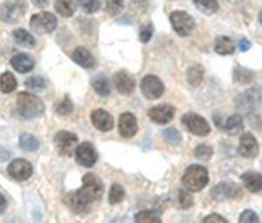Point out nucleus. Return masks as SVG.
<instances>
[{
    "mask_svg": "<svg viewBox=\"0 0 262 223\" xmlns=\"http://www.w3.org/2000/svg\"><path fill=\"white\" fill-rule=\"evenodd\" d=\"M170 23H172V28L175 29V33L181 37L189 36L196 26L194 18L188 15L186 12H183V10H177V12L170 15Z\"/></svg>",
    "mask_w": 262,
    "mask_h": 223,
    "instance_id": "4",
    "label": "nucleus"
},
{
    "mask_svg": "<svg viewBox=\"0 0 262 223\" xmlns=\"http://www.w3.org/2000/svg\"><path fill=\"white\" fill-rule=\"evenodd\" d=\"M139 87H141V93L144 94V97L152 99V100H154V99H159L160 96L164 94V91H165L164 83H162V81H160L157 76H154V75H147V76H144L143 81H141Z\"/></svg>",
    "mask_w": 262,
    "mask_h": 223,
    "instance_id": "8",
    "label": "nucleus"
},
{
    "mask_svg": "<svg viewBox=\"0 0 262 223\" xmlns=\"http://www.w3.org/2000/svg\"><path fill=\"white\" fill-rule=\"evenodd\" d=\"M123 5H125L123 0H105V10H107V13L112 15V16H115L122 12Z\"/></svg>",
    "mask_w": 262,
    "mask_h": 223,
    "instance_id": "34",
    "label": "nucleus"
},
{
    "mask_svg": "<svg viewBox=\"0 0 262 223\" xmlns=\"http://www.w3.org/2000/svg\"><path fill=\"white\" fill-rule=\"evenodd\" d=\"M73 102L70 100V97L68 96H65L63 97V100H60V102L55 105V112H57V115H62V117H67V115H70L73 112Z\"/></svg>",
    "mask_w": 262,
    "mask_h": 223,
    "instance_id": "30",
    "label": "nucleus"
},
{
    "mask_svg": "<svg viewBox=\"0 0 262 223\" xmlns=\"http://www.w3.org/2000/svg\"><path fill=\"white\" fill-rule=\"evenodd\" d=\"M118 131L123 138H133L138 133V120L131 112H125V114L120 115Z\"/></svg>",
    "mask_w": 262,
    "mask_h": 223,
    "instance_id": "13",
    "label": "nucleus"
},
{
    "mask_svg": "<svg viewBox=\"0 0 262 223\" xmlns=\"http://www.w3.org/2000/svg\"><path fill=\"white\" fill-rule=\"evenodd\" d=\"M239 154L246 157V159H254L257 155V152H259V144H257V139L253 136V135H243L239 139Z\"/></svg>",
    "mask_w": 262,
    "mask_h": 223,
    "instance_id": "15",
    "label": "nucleus"
},
{
    "mask_svg": "<svg viewBox=\"0 0 262 223\" xmlns=\"http://www.w3.org/2000/svg\"><path fill=\"white\" fill-rule=\"evenodd\" d=\"M164 138L168 144H173V146L181 143V135H180V131H177V128H167L164 131Z\"/></svg>",
    "mask_w": 262,
    "mask_h": 223,
    "instance_id": "36",
    "label": "nucleus"
},
{
    "mask_svg": "<svg viewBox=\"0 0 262 223\" xmlns=\"http://www.w3.org/2000/svg\"><path fill=\"white\" fill-rule=\"evenodd\" d=\"M72 58H73L75 63H78L79 66H83V68H93L94 63H96L93 54H91L86 47H76L73 50V54H72Z\"/></svg>",
    "mask_w": 262,
    "mask_h": 223,
    "instance_id": "18",
    "label": "nucleus"
},
{
    "mask_svg": "<svg viewBox=\"0 0 262 223\" xmlns=\"http://www.w3.org/2000/svg\"><path fill=\"white\" fill-rule=\"evenodd\" d=\"M8 175L16 181H26L33 175V165L25 159H16L8 165Z\"/></svg>",
    "mask_w": 262,
    "mask_h": 223,
    "instance_id": "10",
    "label": "nucleus"
},
{
    "mask_svg": "<svg viewBox=\"0 0 262 223\" xmlns=\"http://www.w3.org/2000/svg\"><path fill=\"white\" fill-rule=\"evenodd\" d=\"M239 223H259V217L253 210H245L239 215Z\"/></svg>",
    "mask_w": 262,
    "mask_h": 223,
    "instance_id": "40",
    "label": "nucleus"
},
{
    "mask_svg": "<svg viewBox=\"0 0 262 223\" xmlns=\"http://www.w3.org/2000/svg\"><path fill=\"white\" fill-rule=\"evenodd\" d=\"M220 126L224 131H227V133L236 135L238 131L243 128V118H241V115H231L225 120V123L220 125Z\"/></svg>",
    "mask_w": 262,
    "mask_h": 223,
    "instance_id": "25",
    "label": "nucleus"
},
{
    "mask_svg": "<svg viewBox=\"0 0 262 223\" xmlns=\"http://www.w3.org/2000/svg\"><path fill=\"white\" fill-rule=\"evenodd\" d=\"M13 39H15V42L21 47H34L36 46V37L31 33H28L26 29H21V28L13 31Z\"/></svg>",
    "mask_w": 262,
    "mask_h": 223,
    "instance_id": "22",
    "label": "nucleus"
},
{
    "mask_svg": "<svg viewBox=\"0 0 262 223\" xmlns=\"http://www.w3.org/2000/svg\"><path fill=\"white\" fill-rule=\"evenodd\" d=\"M173 117H175V107L168 104L157 105L149 110V118L157 125H167L173 120Z\"/></svg>",
    "mask_w": 262,
    "mask_h": 223,
    "instance_id": "12",
    "label": "nucleus"
},
{
    "mask_svg": "<svg viewBox=\"0 0 262 223\" xmlns=\"http://www.w3.org/2000/svg\"><path fill=\"white\" fill-rule=\"evenodd\" d=\"M181 123L186 126L189 133H193L196 136H207L210 133V126L207 121L203 117H199L198 114H193V112L185 114L183 118H181Z\"/></svg>",
    "mask_w": 262,
    "mask_h": 223,
    "instance_id": "6",
    "label": "nucleus"
},
{
    "mask_svg": "<svg viewBox=\"0 0 262 223\" xmlns=\"http://www.w3.org/2000/svg\"><path fill=\"white\" fill-rule=\"evenodd\" d=\"M55 147L62 155H73L75 147L78 144V136L70 131H58L55 135Z\"/></svg>",
    "mask_w": 262,
    "mask_h": 223,
    "instance_id": "9",
    "label": "nucleus"
},
{
    "mask_svg": "<svg viewBox=\"0 0 262 223\" xmlns=\"http://www.w3.org/2000/svg\"><path fill=\"white\" fill-rule=\"evenodd\" d=\"M203 68H201L199 65H194V66H191L189 68V72H188V83L191 86H199V83L203 81Z\"/></svg>",
    "mask_w": 262,
    "mask_h": 223,
    "instance_id": "31",
    "label": "nucleus"
},
{
    "mask_svg": "<svg viewBox=\"0 0 262 223\" xmlns=\"http://www.w3.org/2000/svg\"><path fill=\"white\" fill-rule=\"evenodd\" d=\"M26 87L28 89H34V91H44L46 89V81L42 76H33L26 79Z\"/></svg>",
    "mask_w": 262,
    "mask_h": 223,
    "instance_id": "37",
    "label": "nucleus"
},
{
    "mask_svg": "<svg viewBox=\"0 0 262 223\" xmlns=\"http://www.w3.org/2000/svg\"><path fill=\"white\" fill-rule=\"evenodd\" d=\"M102 192H104L102 181L94 173H89L83 178V186L75 192H70L65 197V200L70 206V209L76 212V214H86L89 210V204H93V202L102 197Z\"/></svg>",
    "mask_w": 262,
    "mask_h": 223,
    "instance_id": "1",
    "label": "nucleus"
},
{
    "mask_svg": "<svg viewBox=\"0 0 262 223\" xmlns=\"http://www.w3.org/2000/svg\"><path fill=\"white\" fill-rule=\"evenodd\" d=\"M93 87H94L96 93L102 97H107L110 94V91H112V84H110L108 78L104 75H99L93 79Z\"/></svg>",
    "mask_w": 262,
    "mask_h": 223,
    "instance_id": "24",
    "label": "nucleus"
},
{
    "mask_svg": "<svg viewBox=\"0 0 262 223\" xmlns=\"http://www.w3.org/2000/svg\"><path fill=\"white\" fill-rule=\"evenodd\" d=\"M175 206L181 210H186L189 207L194 206V199L191 197V194L185 189H178L175 194Z\"/></svg>",
    "mask_w": 262,
    "mask_h": 223,
    "instance_id": "26",
    "label": "nucleus"
},
{
    "mask_svg": "<svg viewBox=\"0 0 262 223\" xmlns=\"http://www.w3.org/2000/svg\"><path fill=\"white\" fill-rule=\"evenodd\" d=\"M55 12L60 16H63V18L73 16L75 12H76L75 0H57V2H55Z\"/></svg>",
    "mask_w": 262,
    "mask_h": 223,
    "instance_id": "23",
    "label": "nucleus"
},
{
    "mask_svg": "<svg viewBox=\"0 0 262 223\" xmlns=\"http://www.w3.org/2000/svg\"><path fill=\"white\" fill-rule=\"evenodd\" d=\"M214 49H215V52L220 55H231L235 52V42L227 36H220L215 39Z\"/></svg>",
    "mask_w": 262,
    "mask_h": 223,
    "instance_id": "21",
    "label": "nucleus"
},
{
    "mask_svg": "<svg viewBox=\"0 0 262 223\" xmlns=\"http://www.w3.org/2000/svg\"><path fill=\"white\" fill-rule=\"evenodd\" d=\"M152 33H154V26L147 23L146 26L141 28V33H139V39H141V42H149L150 37H152Z\"/></svg>",
    "mask_w": 262,
    "mask_h": 223,
    "instance_id": "39",
    "label": "nucleus"
},
{
    "mask_svg": "<svg viewBox=\"0 0 262 223\" xmlns=\"http://www.w3.org/2000/svg\"><path fill=\"white\" fill-rule=\"evenodd\" d=\"M10 63L18 73H29L34 68V60L26 54H16L10 60Z\"/></svg>",
    "mask_w": 262,
    "mask_h": 223,
    "instance_id": "19",
    "label": "nucleus"
},
{
    "mask_svg": "<svg viewBox=\"0 0 262 223\" xmlns=\"http://www.w3.org/2000/svg\"><path fill=\"white\" fill-rule=\"evenodd\" d=\"M75 155L79 165L83 167H94L97 162V152L91 143H83L75 149Z\"/></svg>",
    "mask_w": 262,
    "mask_h": 223,
    "instance_id": "11",
    "label": "nucleus"
},
{
    "mask_svg": "<svg viewBox=\"0 0 262 223\" xmlns=\"http://www.w3.org/2000/svg\"><path fill=\"white\" fill-rule=\"evenodd\" d=\"M91 121H93V125L99 131H104V133L114 128V118H112V115H110L107 110H102V108H97V110L93 112V114H91Z\"/></svg>",
    "mask_w": 262,
    "mask_h": 223,
    "instance_id": "16",
    "label": "nucleus"
},
{
    "mask_svg": "<svg viewBox=\"0 0 262 223\" xmlns=\"http://www.w3.org/2000/svg\"><path fill=\"white\" fill-rule=\"evenodd\" d=\"M114 86L120 94H125V96L133 94L136 89V83H135L133 76H129L125 72H118L114 76Z\"/></svg>",
    "mask_w": 262,
    "mask_h": 223,
    "instance_id": "14",
    "label": "nucleus"
},
{
    "mask_svg": "<svg viewBox=\"0 0 262 223\" xmlns=\"http://www.w3.org/2000/svg\"><path fill=\"white\" fill-rule=\"evenodd\" d=\"M19 147H21L23 150H26V152H34V150L39 149V141L33 135H28V133L21 135V136H19Z\"/></svg>",
    "mask_w": 262,
    "mask_h": 223,
    "instance_id": "28",
    "label": "nucleus"
},
{
    "mask_svg": "<svg viewBox=\"0 0 262 223\" xmlns=\"http://www.w3.org/2000/svg\"><path fill=\"white\" fill-rule=\"evenodd\" d=\"M238 47H239L241 52H246V50L251 49V42H249V40H248L246 37H241V39L238 40Z\"/></svg>",
    "mask_w": 262,
    "mask_h": 223,
    "instance_id": "42",
    "label": "nucleus"
},
{
    "mask_svg": "<svg viewBox=\"0 0 262 223\" xmlns=\"http://www.w3.org/2000/svg\"><path fill=\"white\" fill-rule=\"evenodd\" d=\"M135 220L138 223H160V217L156 214V212H150V210L139 212Z\"/></svg>",
    "mask_w": 262,
    "mask_h": 223,
    "instance_id": "33",
    "label": "nucleus"
},
{
    "mask_svg": "<svg viewBox=\"0 0 262 223\" xmlns=\"http://www.w3.org/2000/svg\"><path fill=\"white\" fill-rule=\"evenodd\" d=\"M194 154H196V157H198L199 160H209L210 157H212L214 150H212V147H209V146H206V144H201V146L196 147Z\"/></svg>",
    "mask_w": 262,
    "mask_h": 223,
    "instance_id": "38",
    "label": "nucleus"
},
{
    "mask_svg": "<svg viewBox=\"0 0 262 223\" xmlns=\"http://www.w3.org/2000/svg\"><path fill=\"white\" fill-rule=\"evenodd\" d=\"M239 188L233 183H220L212 189V197L217 200L236 199L239 196Z\"/></svg>",
    "mask_w": 262,
    "mask_h": 223,
    "instance_id": "17",
    "label": "nucleus"
},
{
    "mask_svg": "<svg viewBox=\"0 0 262 223\" xmlns=\"http://www.w3.org/2000/svg\"><path fill=\"white\" fill-rule=\"evenodd\" d=\"M16 89V78L12 75V73H4L0 76V91H2L4 94H10L13 93Z\"/></svg>",
    "mask_w": 262,
    "mask_h": 223,
    "instance_id": "27",
    "label": "nucleus"
},
{
    "mask_svg": "<svg viewBox=\"0 0 262 223\" xmlns=\"http://www.w3.org/2000/svg\"><path fill=\"white\" fill-rule=\"evenodd\" d=\"M16 114L26 120L37 118L44 114V102L31 93H21L16 97Z\"/></svg>",
    "mask_w": 262,
    "mask_h": 223,
    "instance_id": "2",
    "label": "nucleus"
},
{
    "mask_svg": "<svg viewBox=\"0 0 262 223\" xmlns=\"http://www.w3.org/2000/svg\"><path fill=\"white\" fill-rule=\"evenodd\" d=\"M198 10L204 12L206 15H212L219 10V2L217 0H193Z\"/></svg>",
    "mask_w": 262,
    "mask_h": 223,
    "instance_id": "29",
    "label": "nucleus"
},
{
    "mask_svg": "<svg viewBox=\"0 0 262 223\" xmlns=\"http://www.w3.org/2000/svg\"><path fill=\"white\" fill-rule=\"evenodd\" d=\"M31 2H33V4H34L36 7H41V8H42V7H47V5H49V0H31Z\"/></svg>",
    "mask_w": 262,
    "mask_h": 223,
    "instance_id": "44",
    "label": "nucleus"
},
{
    "mask_svg": "<svg viewBox=\"0 0 262 223\" xmlns=\"http://www.w3.org/2000/svg\"><path fill=\"white\" fill-rule=\"evenodd\" d=\"M203 221H204V223H212V221H219V223H227V220H225L224 217H220V215H217V214H212V215L206 217V218H204Z\"/></svg>",
    "mask_w": 262,
    "mask_h": 223,
    "instance_id": "41",
    "label": "nucleus"
},
{
    "mask_svg": "<svg viewBox=\"0 0 262 223\" xmlns=\"http://www.w3.org/2000/svg\"><path fill=\"white\" fill-rule=\"evenodd\" d=\"M181 183H183L185 189L189 192L203 191L209 183V171L203 165H191L185 170Z\"/></svg>",
    "mask_w": 262,
    "mask_h": 223,
    "instance_id": "3",
    "label": "nucleus"
},
{
    "mask_svg": "<svg viewBox=\"0 0 262 223\" xmlns=\"http://www.w3.org/2000/svg\"><path fill=\"white\" fill-rule=\"evenodd\" d=\"M125 199V189L120 186V185H112L108 192V200L110 204H120Z\"/></svg>",
    "mask_w": 262,
    "mask_h": 223,
    "instance_id": "32",
    "label": "nucleus"
},
{
    "mask_svg": "<svg viewBox=\"0 0 262 223\" xmlns=\"http://www.w3.org/2000/svg\"><path fill=\"white\" fill-rule=\"evenodd\" d=\"M26 12V4L23 0H7L0 7V19L5 23H16Z\"/></svg>",
    "mask_w": 262,
    "mask_h": 223,
    "instance_id": "5",
    "label": "nucleus"
},
{
    "mask_svg": "<svg viewBox=\"0 0 262 223\" xmlns=\"http://www.w3.org/2000/svg\"><path fill=\"white\" fill-rule=\"evenodd\" d=\"M7 209V200L4 197V194H0V214H4Z\"/></svg>",
    "mask_w": 262,
    "mask_h": 223,
    "instance_id": "43",
    "label": "nucleus"
},
{
    "mask_svg": "<svg viewBox=\"0 0 262 223\" xmlns=\"http://www.w3.org/2000/svg\"><path fill=\"white\" fill-rule=\"evenodd\" d=\"M31 28L37 34H49V33L55 31L57 18H55V15L47 13V12L37 13L31 18Z\"/></svg>",
    "mask_w": 262,
    "mask_h": 223,
    "instance_id": "7",
    "label": "nucleus"
},
{
    "mask_svg": "<svg viewBox=\"0 0 262 223\" xmlns=\"http://www.w3.org/2000/svg\"><path fill=\"white\" fill-rule=\"evenodd\" d=\"M78 4L86 13H96L100 8V0H78Z\"/></svg>",
    "mask_w": 262,
    "mask_h": 223,
    "instance_id": "35",
    "label": "nucleus"
},
{
    "mask_svg": "<svg viewBox=\"0 0 262 223\" xmlns=\"http://www.w3.org/2000/svg\"><path fill=\"white\" fill-rule=\"evenodd\" d=\"M241 181L246 186V189L249 192H254V194H259L262 189V176L260 173H254V171H249V173H245L241 176Z\"/></svg>",
    "mask_w": 262,
    "mask_h": 223,
    "instance_id": "20",
    "label": "nucleus"
}]
</instances>
